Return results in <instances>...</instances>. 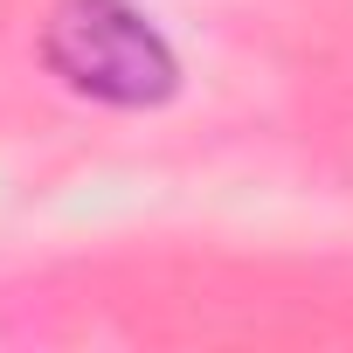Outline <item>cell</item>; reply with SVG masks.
<instances>
[{"mask_svg": "<svg viewBox=\"0 0 353 353\" xmlns=\"http://www.w3.org/2000/svg\"><path fill=\"white\" fill-rule=\"evenodd\" d=\"M42 49H49V70L97 104L139 111L181 90V63H173L166 35L125 0H63L49 14Z\"/></svg>", "mask_w": 353, "mask_h": 353, "instance_id": "6da1fadb", "label": "cell"}]
</instances>
